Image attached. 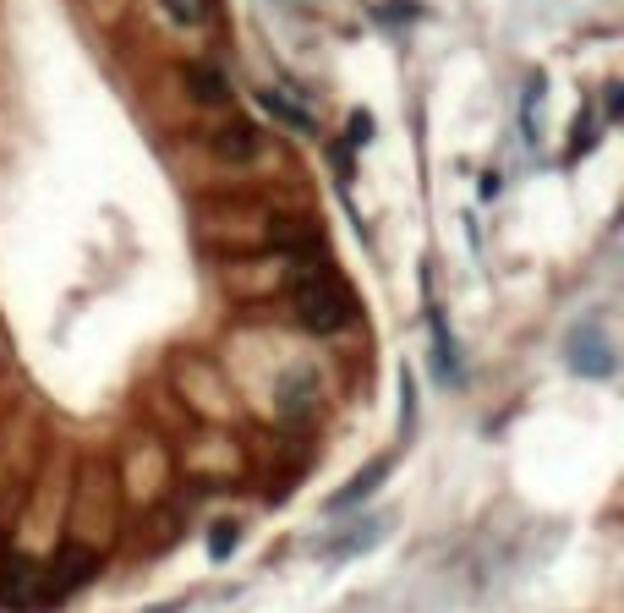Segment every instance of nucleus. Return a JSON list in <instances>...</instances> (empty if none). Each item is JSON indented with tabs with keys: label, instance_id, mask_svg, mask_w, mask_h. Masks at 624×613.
Wrapping results in <instances>:
<instances>
[{
	"label": "nucleus",
	"instance_id": "13",
	"mask_svg": "<svg viewBox=\"0 0 624 613\" xmlns=\"http://www.w3.org/2000/svg\"><path fill=\"white\" fill-rule=\"evenodd\" d=\"M367 137H373V115L356 110V115H351V132H345V143H367Z\"/></svg>",
	"mask_w": 624,
	"mask_h": 613
},
{
	"label": "nucleus",
	"instance_id": "4",
	"mask_svg": "<svg viewBox=\"0 0 624 613\" xmlns=\"http://www.w3.org/2000/svg\"><path fill=\"white\" fill-rule=\"evenodd\" d=\"M214 154L230 159V165H247V159L258 154V132H252V126H241V121L219 126V132H214Z\"/></svg>",
	"mask_w": 624,
	"mask_h": 613
},
{
	"label": "nucleus",
	"instance_id": "8",
	"mask_svg": "<svg viewBox=\"0 0 624 613\" xmlns=\"http://www.w3.org/2000/svg\"><path fill=\"white\" fill-rule=\"evenodd\" d=\"M187 88H192V99H198V104H225V99H230V83L214 72V66H192V72H187Z\"/></svg>",
	"mask_w": 624,
	"mask_h": 613
},
{
	"label": "nucleus",
	"instance_id": "12",
	"mask_svg": "<svg viewBox=\"0 0 624 613\" xmlns=\"http://www.w3.org/2000/svg\"><path fill=\"white\" fill-rule=\"evenodd\" d=\"M307 400H312V378L302 373V378H291V384H285V395H280V406H285V411H302V406H307Z\"/></svg>",
	"mask_w": 624,
	"mask_h": 613
},
{
	"label": "nucleus",
	"instance_id": "3",
	"mask_svg": "<svg viewBox=\"0 0 624 613\" xmlns=\"http://www.w3.org/2000/svg\"><path fill=\"white\" fill-rule=\"evenodd\" d=\"M570 367H575V373H586V378H608V373H614V351H608V340L597 329H586V334H575V340H570Z\"/></svg>",
	"mask_w": 624,
	"mask_h": 613
},
{
	"label": "nucleus",
	"instance_id": "2",
	"mask_svg": "<svg viewBox=\"0 0 624 613\" xmlns=\"http://www.w3.org/2000/svg\"><path fill=\"white\" fill-rule=\"evenodd\" d=\"M94 570H99V553H88V548H66V553H61V564H55L50 575H39V592H44V603H50V597H66V592H77V586H83Z\"/></svg>",
	"mask_w": 624,
	"mask_h": 613
},
{
	"label": "nucleus",
	"instance_id": "11",
	"mask_svg": "<svg viewBox=\"0 0 624 613\" xmlns=\"http://www.w3.org/2000/svg\"><path fill=\"white\" fill-rule=\"evenodd\" d=\"M378 537H384V520H367V526H362V531H351V537H345L334 553H340V559H345V553H362V548H373Z\"/></svg>",
	"mask_w": 624,
	"mask_h": 613
},
{
	"label": "nucleus",
	"instance_id": "7",
	"mask_svg": "<svg viewBox=\"0 0 624 613\" xmlns=\"http://www.w3.org/2000/svg\"><path fill=\"white\" fill-rule=\"evenodd\" d=\"M258 104L274 115V121H285V126H291V132H302V137H312V132H318V126H312V115L302 110V104H291L285 94H274V88H263V99H258Z\"/></svg>",
	"mask_w": 624,
	"mask_h": 613
},
{
	"label": "nucleus",
	"instance_id": "6",
	"mask_svg": "<svg viewBox=\"0 0 624 613\" xmlns=\"http://www.w3.org/2000/svg\"><path fill=\"white\" fill-rule=\"evenodd\" d=\"M433 367H438V378L444 384H460V356H455V340H449V329H444V318L433 312Z\"/></svg>",
	"mask_w": 624,
	"mask_h": 613
},
{
	"label": "nucleus",
	"instance_id": "1",
	"mask_svg": "<svg viewBox=\"0 0 624 613\" xmlns=\"http://www.w3.org/2000/svg\"><path fill=\"white\" fill-rule=\"evenodd\" d=\"M291 312L307 323L312 334H334L356 318V302H351V285L329 269V263H296L291 274Z\"/></svg>",
	"mask_w": 624,
	"mask_h": 613
},
{
	"label": "nucleus",
	"instance_id": "5",
	"mask_svg": "<svg viewBox=\"0 0 624 613\" xmlns=\"http://www.w3.org/2000/svg\"><path fill=\"white\" fill-rule=\"evenodd\" d=\"M384 477H389V460H373V466H367L362 477H356V482H345V488L334 493V499H329V510H334V515L356 510V504H362V499H367V493H373V488H378V482H384Z\"/></svg>",
	"mask_w": 624,
	"mask_h": 613
},
{
	"label": "nucleus",
	"instance_id": "10",
	"mask_svg": "<svg viewBox=\"0 0 624 613\" xmlns=\"http://www.w3.org/2000/svg\"><path fill=\"white\" fill-rule=\"evenodd\" d=\"M236 537H241V531L230 526V520H219V526L208 531V559H214V564H225L230 553H236Z\"/></svg>",
	"mask_w": 624,
	"mask_h": 613
},
{
	"label": "nucleus",
	"instance_id": "9",
	"mask_svg": "<svg viewBox=\"0 0 624 613\" xmlns=\"http://www.w3.org/2000/svg\"><path fill=\"white\" fill-rule=\"evenodd\" d=\"M165 11L176 22H187V28H198V22L214 17V0H165Z\"/></svg>",
	"mask_w": 624,
	"mask_h": 613
}]
</instances>
